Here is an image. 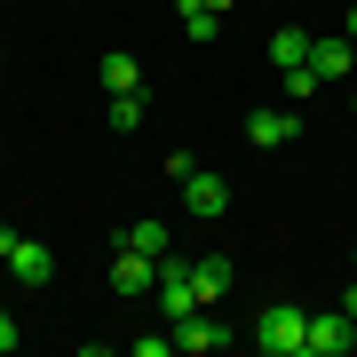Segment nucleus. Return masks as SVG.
I'll use <instances>...</instances> for the list:
<instances>
[{"label":"nucleus","instance_id":"obj_5","mask_svg":"<svg viewBox=\"0 0 357 357\" xmlns=\"http://www.w3.org/2000/svg\"><path fill=\"white\" fill-rule=\"evenodd\" d=\"M151 294H159L167 326H175V318H191V310H206V302H199V286H191V270H175V262L159 270V286H151Z\"/></svg>","mask_w":357,"mask_h":357},{"label":"nucleus","instance_id":"obj_7","mask_svg":"<svg viewBox=\"0 0 357 357\" xmlns=\"http://www.w3.org/2000/svg\"><path fill=\"white\" fill-rule=\"evenodd\" d=\"M8 278L24 286V294H40V286L56 278V255H48V246H40V238H24V246H16V255H8Z\"/></svg>","mask_w":357,"mask_h":357},{"label":"nucleus","instance_id":"obj_6","mask_svg":"<svg viewBox=\"0 0 357 357\" xmlns=\"http://www.w3.org/2000/svg\"><path fill=\"white\" fill-rule=\"evenodd\" d=\"M183 206H191V215H206V222H215L222 206H230V183H222V175H206V167H191V175H183Z\"/></svg>","mask_w":357,"mask_h":357},{"label":"nucleus","instance_id":"obj_15","mask_svg":"<svg viewBox=\"0 0 357 357\" xmlns=\"http://www.w3.org/2000/svg\"><path fill=\"white\" fill-rule=\"evenodd\" d=\"M143 128V96H112V135H135Z\"/></svg>","mask_w":357,"mask_h":357},{"label":"nucleus","instance_id":"obj_9","mask_svg":"<svg viewBox=\"0 0 357 357\" xmlns=\"http://www.w3.org/2000/svg\"><path fill=\"white\" fill-rule=\"evenodd\" d=\"M230 333L206 318V310H191V318H175V349H191V357H206V349H222Z\"/></svg>","mask_w":357,"mask_h":357},{"label":"nucleus","instance_id":"obj_1","mask_svg":"<svg viewBox=\"0 0 357 357\" xmlns=\"http://www.w3.org/2000/svg\"><path fill=\"white\" fill-rule=\"evenodd\" d=\"M255 349H262V357H310V310L270 302L262 318H255Z\"/></svg>","mask_w":357,"mask_h":357},{"label":"nucleus","instance_id":"obj_8","mask_svg":"<svg viewBox=\"0 0 357 357\" xmlns=\"http://www.w3.org/2000/svg\"><path fill=\"white\" fill-rule=\"evenodd\" d=\"M310 72L318 79H349L357 72V40L342 32V40H310Z\"/></svg>","mask_w":357,"mask_h":357},{"label":"nucleus","instance_id":"obj_13","mask_svg":"<svg viewBox=\"0 0 357 357\" xmlns=\"http://www.w3.org/2000/svg\"><path fill=\"white\" fill-rule=\"evenodd\" d=\"M119 246H143V255H159V262H167V222H159V215H143V222L119 230Z\"/></svg>","mask_w":357,"mask_h":357},{"label":"nucleus","instance_id":"obj_3","mask_svg":"<svg viewBox=\"0 0 357 357\" xmlns=\"http://www.w3.org/2000/svg\"><path fill=\"white\" fill-rule=\"evenodd\" d=\"M159 270H167L159 255H143V246H119V255H112V286H119V294H151V286H159Z\"/></svg>","mask_w":357,"mask_h":357},{"label":"nucleus","instance_id":"obj_18","mask_svg":"<svg viewBox=\"0 0 357 357\" xmlns=\"http://www.w3.org/2000/svg\"><path fill=\"white\" fill-rule=\"evenodd\" d=\"M16 246H24V230H16V222H0V262H8Z\"/></svg>","mask_w":357,"mask_h":357},{"label":"nucleus","instance_id":"obj_20","mask_svg":"<svg viewBox=\"0 0 357 357\" xmlns=\"http://www.w3.org/2000/svg\"><path fill=\"white\" fill-rule=\"evenodd\" d=\"M342 310H349V318H357V286H349V294H342Z\"/></svg>","mask_w":357,"mask_h":357},{"label":"nucleus","instance_id":"obj_17","mask_svg":"<svg viewBox=\"0 0 357 357\" xmlns=\"http://www.w3.org/2000/svg\"><path fill=\"white\" fill-rule=\"evenodd\" d=\"M16 342H24V326H16V318H8V310H0V357H8Z\"/></svg>","mask_w":357,"mask_h":357},{"label":"nucleus","instance_id":"obj_19","mask_svg":"<svg viewBox=\"0 0 357 357\" xmlns=\"http://www.w3.org/2000/svg\"><path fill=\"white\" fill-rule=\"evenodd\" d=\"M206 8H215V16H230V8H238V0H206Z\"/></svg>","mask_w":357,"mask_h":357},{"label":"nucleus","instance_id":"obj_2","mask_svg":"<svg viewBox=\"0 0 357 357\" xmlns=\"http://www.w3.org/2000/svg\"><path fill=\"white\" fill-rule=\"evenodd\" d=\"M349 349H357V318H349V310L342 302L310 310V357H349Z\"/></svg>","mask_w":357,"mask_h":357},{"label":"nucleus","instance_id":"obj_11","mask_svg":"<svg viewBox=\"0 0 357 357\" xmlns=\"http://www.w3.org/2000/svg\"><path fill=\"white\" fill-rule=\"evenodd\" d=\"M270 64H278V72L310 64V32H302V24H278V32H270Z\"/></svg>","mask_w":357,"mask_h":357},{"label":"nucleus","instance_id":"obj_4","mask_svg":"<svg viewBox=\"0 0 357 357\" xmlns=\"http://www.w3.org/2000/svg\"><path fill=\"white\" fill-rule=\"evenodd\" d=\"M246 143H262V151H278V143H302V112H246Z\"/></svg>","mask_w":357,"mask_h":357},{"label":"nucleus","instance_id":"obj_21","mask_svg":"<svg viewBox=\"0 0 357 357\" xmlns=\"http://www.w3.org/2000/svg\"><path fill=\"white\" fill-rule=\"evenodd\" d=\"M342 32H349V40H357V8H349V16H342Z\"/></svg>","mask_w":357,"mask_h":357},{"label":"nucleus","instance_id":"obj_14","mask_svg":"<svg viewBox=\"0 0 357 357\" xmlns=\"http://www.w3.org/2000/svg\"><path fill=\"white\" fill-rule=\"evenodd\" d=\"M175 16H183V32H191V40H215V32H222V16L206 8V0H175Z\"/></svg>","mask_w":357,"mask_h":357},{"label":"nucleus","instance_id":"obj_12","mask_svg":"<svg viewBox=\"0 0 357 357\" xmlns=\"http://www.w3.org/2000/svg\"><path fill=\"white\" fill-rule=\"evenodd\" d=\"M191 286H199V302H222V294H230V255L191 262Z\"/></svg>","mask_w":357,"mask_h":357},{"label":"nucleus","instance_id":"obj_16","mask_svg":"<svg viewBox=\"0 0 357 357\" xmlns=\"http://www.w3.org/2000/svg\"><path fill=\"white\" fill-rule=\"evenodd\" d=\"M167 349H175V326L167 333H135V357H167Z\"/></svg>","mask_w":357,"mask_h":357},{"label":"nucleus","instance_id":"obj_10","mask_svg":"<svg viewBox=\"0 0 357 357\" xmlns=\"http://www.w3.org/2000/svg\"><path fill=\"white\" fill-rule=\"evenodd\" d=\"M135 88H143V64L128 48H112V56H103V96H135Z\"/></svg>","mask_w":357,"mask_h":357}]
</instances>
